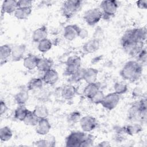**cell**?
I'll use <instances>...</instances> for the list:
<instances>
[{
	"label": "cell",
	"instance_id": "20",
	"mask_svg": "<svg viewBox=\"0 0 147 147\" xmlns=\"http://www.w3.org/2000/svg\"><path fill=\"white\" fill-rule=\"evenodd\" d=\"M99 90V84L96 82L87 84L83 90V95L89 99H91L94 95Z\"/></svg>",
	"mask_w": 147,
	"mask_h": 147
},
{
	"label": "cell",
	"instance_id": "31",
	"mask_svg": "<svg viewBox=\"0 0 147 147\" xmlns=\"http://www.w3.org/2000/svg\"><path fill=\"white\" fill-rule=\"evenodd\" d=\"M127 86L123 82H117L114 86V92L119 95L126 93L127 91Z\"/></svg>",
	"mask_w": 147,
	"mask_h": 147
},
{
	"label": "cell",
	"instance_id": "30",
	"mask_svg": "<svg viewBox=\"0 0 147 147\" xmlns=\"http://www.w3.org/2000/svg\"><path fill=\"white\" fill-rule=\"evenodd\" d=\"M52 47V42L48 38H45L38 43L37 49L41 53H45L49 51Z\"/></svg>",
	"mask_w": 147,
	"mask_h": 147
},
{
	"label": "cell",
	"instance_id": "11",
	"mask_svg": "<svg viewBox=\"0 0 147 147\" xmlns=\"http://www.w3.org/2000/svg\"><path fill=\"white\" fill-rule=\"evenodd\" d=\"M100 45V41L99 38L94 37L83 44V50L87 53H92L99 49Z\"/></svg>",
	"mask_w": 147,
	"mask_h": 147
},
{
	"label": "cell",
	"instance_id": "43",
	"mask_svg": "<svg viewBox=\"0 0 147 147\" xmlns=\"http://www.w3.org/2000/svg\"><path fill=\"white\" fill-rule=\"evenodd\" d=\"M98 146H100V147H107V146H110L111 145L109 143V141H102L100 142H99L98 145Z\"/></svg>",
	"mask_w": 147,
	"mask_h": 147
},
{
	"label": "cell",
	"instance_id": "40",
	"mask_svg": "<svg viewBox=\"0 0 147 147\" xmlns=\"http://www.w3.org/2000/svg\"><path fill=\"white\" fill-rule=\"evenodd\" d=\"M136 5L140 9H146L147 8V0H140L136 2Z\"/></svg>",
	"mask_w": 147,
	"mask_h": 147
},
{
	"label": "cell",
	"instance_id": "38",
	"mask_svg": "<svg viewBox=\"0 0 147 147\" xmlns=\"http://www.w3.org/2000/svg\"><path fill=\"white\" fill-rule=\"evenodd\" d=\"M45 140L47 141L48 146V147H53L56 145V139L55 137L52 135H48V134L46 135Z\"/></svg>",
	"mask_w": 147,
	"mask_h": 147
},
{
	"label": "cell",
	"instance_id": "37",
	"mask_svg": "<svg viewBox=\"0 0 147 147\" xmlns=\"http://www.w3.org/2000/svg\"><path fill=\"white\" fill-rule=\"evenodd\" d=\"M18 7L32 8V1L30 0H20L17 1Z\"/></svg>",
	"mask_w": 147,
	"mask_h": 147
},
{
	"label": "cell",
	"instance_id": "4",
	"mask_svg": "<svg viewBox=\"0 0 147 147\" xmlns=\"http://www.w3.org/2000/svg\"><path fill=\"white\" fill-rule=\"evenodd\" d=\"M86 134V132L80 131L71 132L65 138V146L72 147L80 146Z\"/></svg>",
	"mask_w": 147,
	"mask_h": 147
},
{
	"label": "cell",
	"instance_id": "19",
	"mask_svg": "<svg viewBox=\"0 0 147 147\" xmlns=\"http://www.w3.org/2000/svg\"><path fill=\"white\" fill-rule=\"evenodd\" d=\"M98 70L94 68H88L86 69L84 80L87 83H94L96 82L98 76Z\"/></svg>",
	"mask_w": 147,
	"mask_h": 147
},
{
	"label": "cell",
	"instance_id": "25",
	"mask_svg": "<svg viewBox=\"0 0 147 147\" xmlns=\"http://www.w3.org/2000/svg\"><path fill=\"white\" fill-rule=\"evenodd\" d=\"M34 115L39 119L47 118L49 115V111L46 106L44 105H37L33 110Z\"/></svg>",
	"mask_w": 147,
	"mask_h": 147
},
{
	"label": "cell",
	"instance_id": "42",
	"mask_svg": "<svg viewBox=\"0 0 147 147\" xmlns=\"http://www.w3.org/2000/svg\"><path fill=\"white\" fill-rule=\"evenodd\" d=\"M88 36V31L86 30L85 29H80L79 34V37H80L82 39H84L86 38Z\"/></svg>",
	"mask_w": 147,
	"mask_h": 147
},
{
	"label": "cell",
	"instance_id": "16",
	"mask_svg": "<svg viewBox=\"0 0 147 147\" xmlns=\"http://www.w3.org/2000/svg\"><path fill=\"white\" fill-rule=\"evenodd\" d=\"M77 92L76 87L72 84L65 85L61 91V96L65 100H71L75 96Z\"/></svg>",
	"mask_w": 147,
	"mask_h": 147
},
{
	"label": "cell",
	"instance_id": "9",
	"mask_svg": "<svg viewBox=\"0 0 147 147\" xmlns=\"http://www.w3.org/2000/svg\"><path fill=\"white\" fill-rule=\"evenodd\" d=\"M80 29V28L76 24L67 25L64 28V37L68 41L75 40L76 37H79Z\"/></svg>",
	"mask_w": 147,
	"mask_h": 147
},
{
	"label": "cell",
	"instance_id": "10",
	"mask_svg": "<svg viewBox=\"0 0 147 147\" xmlns=\"http://www.w3.org/2000/svg\"><path fill=\"white\" fill-rule=\"evenodd\" d=\"M35 126L36 133L41 136H45L48 134L51 129V123L47 118L39 119L38 122Z\"/></svg>",
	"mask_w": 147,
	"mask_h": 147
},
{
	"label": "cell",
	"instance_id": "33",
	"mask_svg": "<svg viewBox=\"0 0 147 147\" xmlns=\"http://www.w3.org/2000/svg\"><path fill=\"white\" fill-rule=\"evenodd\" d=\"M95 137L91 134H86V136L81 144L80 147H88L93 145Z\"/></svg>",
	"mask_w": 147,
	"mask_h": 147
},
{
	"label": "cell",
	"instance_id": "3",
	"mask_svg": "<svg viewBox=\"0 0 147 147\" xmlns=\"http://www.w3.org/2000/svg\"><path fill=\"white\" fill-rule=\"evenodd\" d=\"M118 6V2L115 0L102 1L100 6L103 14L102 17L106 19L114 16L117 11Z\"/></svg>",
	"mask_w": 147,
	"mask_h": 147
},
{
	"label": "cell",
	"instance_id": "39",
	"mask_svg": "<svg viewBox=\"0 0 147 147\" xmlns=\"http://www.w3.org/2000/svg\"><path fill=\"white\" fill-rule=\"evenodd\" d=\"M34 145L38 147H48V143L47 140L45 139H40L37 141H36L34 142Z\"/></svg>",
	"mask_w": 147,
	"mask_h": 147
},
{
	"label": "cell",
	"instance_id": "8",
	"mask_svg": "<svg viewBox=\"0 0 147 147\" xmlns=\"http://www.w3.org/2000/svg\"><path fill=\"white\" fill-rule=\"evenodd\" d=\"M79 123L82 130L84 132H90L94 130L97 126L96 119L90 115H86L81 118Z\"/></svg>",
	"mask_w": 147,
	"mask_h": 147
},
{
	"label": "cell",
	"instance_id": "22",
	"mask_svg": "<svg viewBox=\"0 0 147 147\" xmlns=\"http://www.w3.org/2000/svg\"><path fill=\"white\" fill-rule=\"evenodd\" d=\"M29 99V93L28 90H22L17 92L14 96V100L19 106H24Z\"/></svg>",
	"mask_w": 147,
	"mask_h": 147
},
{
	"label": "cell",
	"instance_id": "44",
	"mask_svg": "<svg viewBox=\"0 0 147 147\" xmlns=\"http://www.w3.org/2000/svg\"><path fill=\"white\" fill-rule=\"evenodd\" d=\"M141 91L140 88H136L133 91V95H134L136 96H140L141 95Z\"/></svg>",
	"mask_w": 147,
	"mask_h": 147
},
{
	"label": "cell",
	"instance_id": "14",
	"mask_svg": "<svg viewBox=\"0 0 147 147\" xmlns=\"http://www.w3.org/2000/svg\"><path fill=\"white\" fill-rule=\"evenodd\" d=\"M26 51V46L24 44H20L14 46L12 48L11 58L14 61H18L24 57Z\"/></svg>",
	"mask_w": 147,
	"mask_h": 147
},
{
	"label": "cell",
	"instance_id": "23",
	"mask_svg": "<svg viewBox=\"0 0 147 147\" xmlns=\"http://www.w3.org/2000/svg\"><path fill=\"white\" fill-rule=\"evenodd\" d=\"M32 11V8L18 7L14 13L15 17L20 20L27 19Z\"/></svg>",
	"mask_w": 147,
	"mask_h": 147
},
{
	"label": "cell",
	"instance_id": "13",
	"mask_svg": "<svg viewBox=\"0 0 147 147\" xmlns=\"http://www.w3.org/2000/svg\"><path fill=\"white\" fill-rule=\"evenodd\" d=\"M48 30L45 25H42L41 27L36 29L33 32L32 38L33 42L38 43L41 41L47 38Z\"/></svg>",
	"mask_w": 147,
	"mask_h": 147
},
{
	"label": "cell",
	"instance_id": "18",
	"mask_svg": "<svg viewBox=\"0 0 147 147\" xmlns=\"http://www.w3.org/2000/svg\"><path fill=\"white\" fill-rule=\"evenodd\" d=\"M53 61L51 59L42 57L39 58L37 65V69L41 72H46L52 68Z\"/></svg>",
	"mask_w": 147,
	"mask_h": 147
},
{
	"label": "cell",
	"instance_id": "12",
	"mask_svg": "<svg viewBox=\"0 0 147 147\" xmlns=\"http://www.w3.org/2000/svg\"><path fill=\"white\" fill-rule=\"evenodd\" d=\"M42 79L44 83L49 85H53L59 79V74L55 69L51 68L44 72Z\"/></svg>",
	"mask_w": 147,
	"mask_h": 147
},
{
	"label": "cell",
	"instance_id": "5",
	"mask_svg": "<svg viewBox=\"0 0 147 147\" xmlns=\"http://www.w3.org/2000/svg\"><path fill=\"white\" fill-rule=\"evenodd\" d=\"M102 16V12L99 9H90L84 13L83 19L88 25L94 26L99 22Z\"/></svg>",
	"mask_w": 147,
	"mask_h": 147
},
{
	"label": "cell",
	"instance_id": "7",
	"mask_svg": "<svg viewBox=\"0 0 147 147\" xmlns=\"http://www.w3.org/2000/svg\"><path fill=\"white\" fill-rule=\"evenodd\" d=\"M119 95L114 92L105 95L101 105L106 109L112 110L117 107L119 102Z\"/></svg>",
	"mask_w": 147,
	"mask_h": 147
},
{
	"label": "cell",
	"instance_id": "6",
	"mask_svg": "<svg viewBox=\"0 0 147 147\" xmlns=\"http://www.w3.org/2000/svg\"><path fill=\"white\" fill-rule=\"evenodd\" d=\"M64 74L67 76H71L81 67V58L76 55L69 56L66 62Z\"/></svg>",
	"mask_w": 147,
	"mask_h": 147
},
{
	"label": "cell",
	"instance_id": "41",
	"mask_svg": "<svg viewBox=\"0 0 147 147\" xmlns=\"http://www.w3.org/2000/svg\"><path fill=\"white\" fill-rule=\"evenodd\" d=\"M8 109L7 106L6 105V103L3 100H1L0 102V114L1 115H2L3 114H5Z\"/></svg>",
	"mask_w": 147,
	"mask_h": 147
},
{
	"label": "cell",
	"instance_id": "27",
	"mask_svg": "<svg viewBox=\"0 0 147 147\" xmlns=\"http://www.w3.org/2000/svg\"><path fill=\"white\" fill-rule=\"evenodd\" d=\"M29 110L24 106H19L14 111V118L20 121L23 122Z\"/></svg>",
	"mask_w": 147,
	"mask_h": 147
},
{
	"label": "cell",
	"instance_id": "17",
	"mask_svg": "<svg viewBox=\"0 0 147 147\" xmlns=\"http://www.w3.org/2000/svg\"><path fill=\"white\" fill-rule=\"evenodd\" d=\"M39 58L36 56L29 54L24 59L23 65L25 68L28 70H33L37 68Z\"/></svg>",
	"mask_w": 147,
	"mask_h": 147
},
{
	"label": "cell",
	"instance_id": "21",
	"mask_svg": "<svg viewBox=\"0 0 147 147\" xmlns=\"http://www.w3.org/2000/svg\"><path fill=\"white\" fill-rule=\"evenodd\" d=\"M12 48L7 44H4L0 47V59L1 64L3 65L6 63L8 58L11 56Z\"/></svg>",
	"mask_w": 147,
	"mask_h": 147
},
{
	"label": "cell",
	"instance_id": "32",
	"mask_svg": "<svg viewBox=\"0 0 147 147\" xmlns=\"http://www.w3.org/2000/svg\"><path fill=\"white\" fill-rule=\"evenodd\" d=\"M85 72L86 69L80 67L73 75L71 76L72 80L74 82H78L82 80H84Z\"/></svg>",
	"mask_w": 147,
	"mask_h": 147
},
{
	"label": "cell",
	"instance_id": "35",
	"mask_svg": "<svg viewBox=\"0 0 147 147\" xmlns=\"http://www.w3.org/2000/svg\"><path fill=\"white\" fill-rule=\"evenodd\" d=\"M146 48H144L136 57L137 59V61L141 64H145L146 62Z\"/></svg>",
	"mask_w": 147,
	"mask_h": 147
},
{
	"label": "cell",
	"instance_id": "28",
	"mask_svg": "<svg viewBox=\"0 0 147 147\" xmlns=\"http://www.w3.org/2000/svg\"><path fill=\"white\" fill-rule=\"evenodd\" d=\"M13 136V132L9 126H3L0 129V139L1 141H9Z\"/></svg>",
	"mask_w": 147,
	"mask_h": 147
},
{
	"label": "cell",
	"instance_id": "36",
	"mask_svg": "<svg viewBox=\"0 0 147 147\" xmlns=\"http://www.w3.org/2000/svg\"><path fill=\"white\" fill-rule=\"evenodd\" d=\"M81 114L79 111H75L71 113L68 116V119L70 122L74 123H76L80 119Z\"/></svg>",
	"mask_w": 147,
	"mask_h": 147
},
{
	"label": "cell",
	"instance_id": "34",
	"mask_svg": "<svg viewBox=\"0 0 147 147\" xmlns=\"http://www.w3.org/2000/svg\"><path fill=\"white\" fill-rule=\"evenodd\" d=\"M105 94L101 90H99L94 95V96L90 99V100L94 104L98 105V104H101L102 102L103 101L104 97H105Z\"/></svg>",
	"mask_w": 147,
	"mask_h": 147
},
{
	"label": "cell",
	"instance_id": "1",
	"mask_svg": "<svg viewBox=\"0 0 147 147\" xmlns=\"http://www.w3.org/2000/svg\"><path fill=\"white\" fill-rule=\"evenodd\" d=\"M142 73V65L137 61H127L121 69V76L126 80L134 82L138 80Z\"/></svg>",
	"mask_w": 147,
	"mask_h": 147
},
{
	"label": "cell",
	"instance_id": "24",
	"mask_svg": "<svg viewBox=\"0 0 147 147\" xmlns=\"http://www.w3.org/2000/svg\"><path fill=\"white\" fill-rule=\"evenodd\" d=\"M43 83L42 78H32L27 84V90L33 91L40 89L43 86Z\"/></svg>",
	"mask_w": 147,
	"mask_h": 147
},
{
	"label": "cell",
	"instance_id": "26",
	"mask_svg": "<svg viewBox=\"0 0 147 147\" xmlns=\"http://www.w3.org/2000/svg\"><path fill=\"white\" fill-rule=\"evenodd\" d=\"M123 130L125 133L130 136H133L140 133L142 130V127L140 124L134 123L126 126L123 129Z\"/></svg>",
	"mask_w": 147,
	"mask_h": 147
},
{
	"label": "cell",
	"instance_id": "29",
	"mask_svg": "<svg viewBox=\"0 0 147 147\" xmlns=\"http://www.w3.org/2000/svg\"><path fill=\"white\" fill-rule=\"evenodd\" d=\"M39 119L34 115L33 111L29 110L27 115L24 120V123L28 126H35L38 122Z\"/></svg>",
	"mask_w": 147,
	"mask_h": 147
},
{
	"label": "cell",
	"instance_id": "15",
	"mask_svg": "<svg viewBox=\"0 0 147 147\" xmlns=\"http://www.w3.org/2000/svg\"><path fill=\"white\" fill-rule=\"evenodd\" d=\"M17 1L16 0H5L2 5V13H14L18 8Z\"/></svg>",
	"mask_w": 147,
	"mask_h": 147
},
{
	"label": "cell",
	"instance_id": "2",
	"mask_svg": "<svg viewBox=\"0 0 147 147\" xmlns=\"http://www.w3.org/2000/svg\"><path fill=\"white\" fill-rule=\"evenodd\" d=\"M82 1L79 0L65 1L61 6L62 14L66 18L72 17L81 8Z\"/></svg>",
	"mask_w": 147,
	"mask_h": 147
}]
</instances>
